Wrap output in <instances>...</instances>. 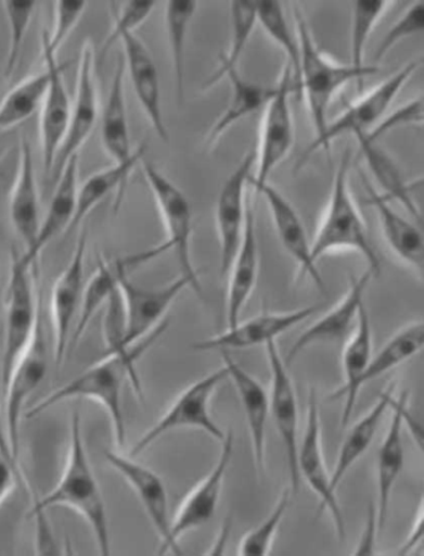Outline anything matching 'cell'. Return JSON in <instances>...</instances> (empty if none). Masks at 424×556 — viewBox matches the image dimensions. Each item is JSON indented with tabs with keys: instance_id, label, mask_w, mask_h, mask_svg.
Segmentation results:
<instances>
[{
	"instance_id": "obj_44",
	"label": "cell",
	"mask_w": 424,
	"mask_h": 556,
	"mask_svg": "<svg viewBox=\"0 0 424 556\" xmlns=\"http://www.w3.org/2000/svg\"><path fill=\"white\" fill-rule=\"evenodd\" d=\"M291 495V488H285L268 518L243 535L239 547L240 555L266 556L270 554L278 529L282 525L287 507H290Z\"/></svg>"
},
{
	"instance_id": "obj_51",
	"label": "cell",
	"mask_w": 424,
	"mask_h": 556,
	"mask_svg": "<svg viewBox=\"0 0 424 556\" xmlns=\"http://www.w3.org/2000/svg\"><path fill=\"white\" fill-rule=\"evenodd\" d=\"M378 533L376 509L370 505L369 517L364 525L363 533L360 538L358 546H356L355 555H372L375 554L376 534Z\"/></svg>"
},
{
	"instance_id": "obj_13",
	"label": "cell",
	"mask_w": 424,
	"mask_h": 556,
	"mask_svg": "<svg viewBox=\"0 0 424 556\" xmlns=\"http://www.w3.org/2000/svg\"><path fill=\"white\" fill-rule=\"evenodd\" d=\"M256 166V150L241 160L220 189L216 202V229L220 250V271L226 276L239 251L247 217L249 179Z\"/></svg>"
},
{
	"instance_id": "obj_6",
	"label": "cell",
	"mask_w": 424,
	"mask_h": 556,
	"mask_svg": "<svg viewBox=\"0 0 424 556\" xmlns=\"http://www.w3.org/2000/svg\"><path fill=\"white\" fill-rule=\"evenodd\" d=\"M420 65V61L404 65L391 77L381 81L378 86L347 106L341 115L335 117V121L329 122L324 134L319 139L312 140L310 147L304 151L299 167L307 164L308 160L318 151H330L333 141L344 135L358 137V135L369 134L375 129L406 84L419 71Z\"/></svg>"
},
{
	"instance_id": "obj_7",
	"label": "cell",
	"mask_w": 424,
	"mask_h": 556,
	"mask_svg": "<svg viewBox=\"0 0 424 556\" xmlns=\"http://www.w3.org/2000/svg\"><path fill=\"white\" fill-rule=\"evenodd\" d=\"M140 164L167 235V240L160 248L165 252L168 250L175 252L181 275L189 278L194 292L202 294L200 273L193 266L191 254L193 214L190 201L156 165L147 162L145 157Z\"/></svg>"
},
{
	"instance_id": "obj_37",
	"label": "cell",
	"mask_w": 424,
	"mask_h": 556,
	"mask_svg": "<svg viewBox=\"0 0 424 556\" xmlns=\"http://www.w3.org/2000/svg\"><path fill=\"white\" fill-rule=\"evenodd\" d=\"M424 343V324L422 319L407 324L398 330L391 339H389L383 348L372 355L367 369L360 378V390L363 386L369 384L404 364L422 351Z\"/></svg>"
},
{
	"instance_id": "obj_29",
	"label": "cell",
	"mask_w": 424,
	"mask_h": 556,
	"mask_svg": "<svg viewBox=\"0 0 424 556\" xmlns=\"http://www.w3.org/2000/svg\"><path fill=\"white\" fill-rule=\"evenodd\" d=\"M391 419L383 444H381L377 456V527L378 533L383 532L388 516L389 503L396 480L401 475L404 465V448L402 441V428L404 413L407 410V399H395L391 409Z\"/></svg>"
},
{
	"instance_id": "obj_30",
	"label": "cell",
	"mask_w": 424,
	"mask_h": 556,
	"mask_svg": "<svg viewBox=\"0 0 424 556\" xmlns=\"http://www.w3.org/2000/svg\"><path fill=\"white\" fill-rule=\"evenodd\" d=\"M125 65L124 59H118L112 86L101 116V142L105 153L113 160L114 164L130 162L140 153L143 146L132 148L130 125L127 121L126 96H125Z\"/></svg>"
},
{
	"instance_id": "obj_48",
	"label": "cell",
	"mask_w": 424,
	"mask_h": 556,
	"mask_svg": "<svg viewBox=\"0 0 424 556\" xmlns=\"http://www.w3.org/2000/svg\"><path fill=\"white\" fill-rule=\"evenodd\" d=\"M104 337L107 355L127 356L133 348H125V315L121 294L118 289L112 294L105 305Z\"/></svg>"
},
{
	"instance_id": "obj_1",
	"label": "cell",
	"mask_w": 424,
	"mask_h": 556,
	"mask_svg": "<svg viewBox=\"0 0 424 556\" xmlns=\"http://www.w3.org/2000/svg\"><path fill=\"white\" fill-rule=\"evenodd\" d=\"M166 325H160L146 340L134 345L130 355H106L98 364L82 370V372L59 387L31 407L25 417L31 419L50 408L72 400H89L100 404L106 410L112 422L117 446L126 442V426L123 410V387L127 378L130 379L133 390L142 395L141 382L136 370V364L154 343Z\"/></svg>"
},
{
	"instance_id": "obj_18",
	"label": "cell",
	"mask_w": 424,
	"mask_h": 556,
	"mask_svg": "<svg viewBox=\"0 0 424 556\" xmlns=\"http://www.w3.org/2000/svg\"><path fill=\"white\" fill-rule=\"evenodd\" d=\"M299 477L310 486V490L320 498V510H327L332 516L336 532L341 539L346 536L345 521L336 492L330 484V475L326 469L324 453L321 445V422L319 404L316 391H310L307 413V428L301 443L298 445L296 457Z\"/></svg>"
},
{
	"instance_id": "obj_8",
	"label": "cell",
	"mask_w": 424,
	"mask_h": 556,
	"mask_svg": "<svg viewBox=\"0 0 424 556\" xmlns=\"http://www.w3.org/2000/svg\"><path fill=\"white\" fill-rule=\"evenodd\" d=\"M226 367L219 368L193 382L171 403L157 422L140 437L130 451L131 457H138L154 445L160 438L176 429L193 428L208 433L218 442L224 441L226 434L210 416L209 403L218 386L226 381Z\"/></svg>"
},
{
	"instance_id": "obj_9",
	"label": "cell",
	"mask_w": 424,
	"mask_h": 556,
	"mask_svg": "<svg viewBox=\"0 0 424 556\" xmlns=\"http://www.w3.org/2000/svg\"><path fill=\"white\" fill-rule=\"evenodd\" d=\"M274 94L270 98L262 113L256 166L250 176V188L269 182L271 174L284 162L294 146V119L291 96L294 90L290 65L284 64Z\"/></svg>"
},
{
	"instance_id": "obj_25",
	"label": "cell",
	"mask_w": 424,
	"mask_h": 556,
	"mask_svg": "<svg viewBox=\"0 0 424 556\" xmlns=\"http://www.w3.org/2000/svg\"><path fill=\"white\" fill-rule=\"evenodd\" d=\"M256 229V214H254L253 202L249 198L241 245L227 273L228 328L239 325L242 311L256 289L260 264Z\"/></svg>"
},
{
	"instance_id": "obj_11",
	"label": "cell",
	"mask_w": 424,
	"mask_h": 556,
	"mask_svg": "<svg viewBox=\"0 0 424 556\" xmlns=\"http://www.w3.org/2000/svg\"><path fill=\"white\" fill-rule=\"evenodd\" d=\"M41 318L28 348L25 349L20 359L16 361L11 377L8 379L3 390L5 401V434L13 456L18 462L23 409L27 406L31 394L38 390V387L44 381L48 374V342Z\"/></svg>"
},
{
	"instance_id": "obj_36",
	"label": "cell",
	"mask_w": 424,
	"mask_h": 556,
	"mask_svg": "<svg viewBox=\"0 0 424 556\" xmlns=\"http://www.w3.org/2000/svg\"><path fill=\"white\" fill-rule=\"evenodd\" d=\"M355 139L360 146L373 179L377 181L381 189H384V195L389 201H397L421 224V208L412 197L413 184L406 181L393 157L378 147L377 141L369 139L367 135H358Z\"/></svg>"
},
{
	"instance_id": "obj_35",
	"label": "cell",
	"mask_w": 424,
	"mask_h": 556,
	"mask_svg": "<svg viewBox=\"0 0 424 556\" xmlns=\"http://www.w3.org/2000/svg\"><path fill=\"white\" fill-rule=\"evenodd\" d=\"M145 149L146 147L143 146L140 153L130 160V162L105 167L103 170L93 173L87 180L79 185L78 197H76L75 216L69 231L76 229V227L85 220V217H87L101 201L112 195L113 192H116L115 208L117 210L118 206H120L127 181H129L136 166L141 163L143 155H145Z\"/></svg>"
},
{
	"instance_id": "obj_12",
	"label": "cell",
	"mask_w": 424,
	"mask_h": 556,
	"mask_svg": "<svg viewBox=\"0 0 424 556\" xmlns=\"http://www.w3.org/2000/svg\"><path fill=\"white\" fill-rule=\"evenodd\" d=\"M187 288L192 289V285L182 275L155 289L142 288L125 275L118 285L125 315V348L131 349L154 333L163 325L160 321L169 307Z\"/></svg>"
},
{
	"instance_id": "obj_14",
	"label": "cell",
	"mask_w": 424,
	"mask_h": 556,
	"mask_svg": "<svg viewBox=\"0 0 424 556\" xmlns=\"http://www.w3.org/2000/svg\"><path fill=\"white\" fill-rule=\"evenodd\" d=\"M105 459L108 466L129 484L145 509L160 541L158 554L171 552L182 555L180 544L175 543L171 536V519L168 514V496L164 480L156 471L120 452L106 451Z\"/></svg>"
},
{
	"instance_id": "obj_32",
	"label": "cell",
	"mask_w": 424,
	"mask_h": 556,
	"mask_svg": "<svg viewBox=\"0 0 424 556\" xmlns=\"http://www.w3.org/2000/svg\"><path fill=\"white\" fill-rule=\"evenodd\" d=\"M145 257V254L141 252L139 255L115 260L112 263L99 258L95 274L85 283L78 323H76L72 334L70 348L81 340L91 319L95 317L101 307L106 305L107 300L118 289L121 278L129 275L130 268L145 264L147 261Z\"/></svg>"
},
{
	"instance_id": "obj_22",
	"label": "cell",
	"mask_w": 424,
	"mask_h": 556,
	"mask_svg": "<svg viewBox=\"0 0 424 556\" xmlns=\"http://www.w3.org/2000/svg\"><path fill=\"white\" fill-rule=\"evenodd\" d=\"M124 48L125 72L129 74L136 98L152 129L160 140L168 141L163 103H160V84L154 58L136 33H127L118 39Z\"/></svg>"
},
{
	"instance_id": "obj_27",
	"label": "cell",
	"mask_w": 424,
	"mask_h": 556,
	"mask_svg": "<svg viewBox=\"0 0 424 556\" xmlns=\"http://www.w3.org/2000/svg\"><path fill=\"white\" fill-rule=\"evenodd\" d=\"M20 149L18 168L10 199V218L25 250H29L36 242L41 222L39 191L28 138L22 139Z\"/></svg>"
},
{
	"instance_id": "obj_5",
	"label": "cell",
	"mask_w": 424,
	"mask_h": 556,
	"mask_svg": "<svg viewBox=\"0 0 424 556\" xmlns=\"http://www.w3.org/2000/svg\"><path fill=\"white\" fill-rule=\"evenodd\" d=\"M40 318L41 300L36 265L27 263L21 252L14 250L5 293V332L0 369L3 390L16 361L28 348Z\"/></svg>"
},
{
	"instance_id": "obj_52",
	"label": "cell",
	"mask_w": 424,
	"mask_h": 556,
	"mask_svg": "<svg viewBox=\"0 0 424 556\" xmlns=\"http://www.w3.org/2000/svg\"><path fill=\"white\" fill-rule=\"evenodd\" d=\"M423 539V504L421 503L417 517H415L411 534L406 539L397 555H409L422 543Z\"/></svg>"
},
{
	"instance_id": "obj_16",
	"label": "cell",
	"mask_w": 424,
	"mask_h": 556,
	"mask_svg": "<svg viewBox=\"0 0 424 556\" xmlns=\"http://www.w3.org/2000/svg\"><path fill=\"white\" fill-rule=\"evenodd\" d=\"M88 251L87 227L80 232L69 264L65 267L53 288L52 309L54 324V359L56 368L63 365L70 349L72 327L79 314L85 288V257Z\"/></svg>"
},
{
	"instance_id": "obj_19",
	"label": "cell",
	"mask_w": 424,
	"mask_h": 556,
	"mask_svg": "<svg viewBox=\"0 0 424 556\" xmlns=\"http://www.w3.org/2000/svg\"><path fill=\"white\" fill-rule=\"evenodd\" d=\"M320 306H308L287 312H261L260 315L240 321L239 325L227 328V331L208 340L194 343V351H228L245 350L256 345L267 344L275 341L279 336L291 331L299 326L305 319L310 318L319 312Z\"/></svg>"
},
{
	"instance_id": "obj_49",
	"label": "cell",
	"mask_w": 424,
	"mask_h": 556,
	"mask_svg": "<svg viewBox=\"0 0 424 556\" xmlns=\"http://www.w3.org/2000/svg\"><path fill=\"white\" fill-rule=\"evenodd\" d=\"M423 122V101L421 98L411 100L409 104L398 109L391 116L384 117L375 129H372L367 137L373 141H377L384 134L403 125H417Z\"/></svg>"
},
{
	"instance_id": "obj_15",
	"label": "cell",
	"mask_w": 424,
	"mask_h": 556,
	"mask_svg": "<svg viewBox=\"0 0 424 556\" xmlns=\"http://www.w3.org/2000/svg\"><path fill=\"white\" fill-rule=\"evenodd\" d=\"M265 348L271 376L269 412L273 416L277 431L284 446L287 469H290L291 476V491L298 493L301 482L298 466H296L299 445L298 401H296L294 384L290 372H287L285 361L280 355L277 342L270 341Z\"/></svg>"
},
{
	"instance_id": "obj_24",
	"label": "cell",
	"mask_w": 424,
	"mask_h": 556,
	"mask_svg": "<svg viewBox=\"0 0 424 556\" xmlns=\"http://www.w3.org/2000/svg\"><path fill=\"white\" fill-rule=\"evenodd\" d=\"M373 274L368 269L360 277L352 278L344 298L327 311L325 316L308 327V330H305L293 343L284 359L286 366L292 365L310 345L343 340L351 331L358 321L360 308L364 303V292H367Z\"/></svg>"
},
{
	"instance_id": "obj_33",
	"label": "cell",
	"mask_w": 424,
	"mask_h": 556,
	"mask_svg": "<svg viewBox=\"0 0 424 556\" xmlns=\"http://www.w3.org/2000/svg\"><path fill=\"white\" fill-rule=\"evenodd\" d=\"M226 79L231 84V97L222 114L210 126L205 139V147L208 150L216 148L233 125L258 112L259 109H265L274 94L275 87H265L245 79L240 71L228 73Z\"/></svg>"
},
{
	"instance_id": "obj_26",
	"label": "cell",
	"mask_w": 424,
	"mask_h": 556,
	"mask_svg": "<svg viewBox=\"0 0 424 556\" xmlns=\"http://www.w3.org/2000/svg\"><path fill=\"white\" fill-rule=\"evenodd\" d=\"M223 365L231 378L236 392H239L242 406L247 418L254 466L259 475H265L266 470V437L267 420L269 416V393L247 370L241 367L229 355L228 351H220Z\"/></svg>"
},
{
	"instance_id": "obj_53",
	"label": "cell",
	"mask_w": 424,
	"mask_h": 556,
	"mask_svg": "<svg viewBox=\"0 0 424 556\" xmlns=\"http://www.w3.org/2000/svg\"><path fill=\"white\" fill-rule=\"evenodd\" d=\"M0 446H2L7 456L10 457L15 463L16 466H20V462L16 460L15 457L13 456L10 442H8L5 431L2 428V420H0Z\"/></svg>"
},
{
	"instance_id": "obj_28",
	"label": "cell",
	"mask_w": 424,
	"mask_h": 556,
	"mask_svg": "<svg viewBox=\"0 0 424 556\" xmlns=\"http://www.w3.org/2000/svg\"><path fill=\"white\" fill-rule=\"evenodd\" d=\"M54 187L53 198L50 200L47 213L40 222L36 242L22 254L23 258L31 265H37L41 252L57 235L70 229L79 188V155L72 157L69 163L65 165L61 178Z\"/></svg>"
},
{
	"instance_id": "obj_47",
	"label": "cell",
	"mask_w": 424,
	"mask_h": 556,
	"mask_svg": "<svg viewBox=\"0 0 424 556\" xmlns=\"http://www.w3.org/2000/svg\"><path fill=\"white\" fill-rule=\"evenodd\" d=\"M87 2H56L54 8V25L53 31L46 30L42 33L41 41L52 52L57 55L64 47L65 41L69 39L73 30L78 27L85 11H87Z\"/></svg>"
},
{
	"instance_id": "obj_20",
	"label": "cell",
	"mask_w": 424,
	"mask_h": 556,
	"mask_svg": "<svg viewBox=\"0 0 424 556\" xmlns=\"http://www.w3.org/2000/svg\"><path fill=\"white\" fill-rule=\"evenodd\" d=\"M250 189L265 199L278 239L287 255L298 265L300 275L309 277L321 291H325V282L311 256V241H309L301 218L291 201L270 182Z\"/></svg>"
},
{
	"instance_id": "obj_31",
	"label": "cell",
	"mask_w": 424,
	"mask_h": 556,
	"mask_svg": "<svg viewBox=\"0 0 424 556\" xmlns=\"http://www.w3.org/2000/svg\"><path fill=\"white\" fill-rule=\"evenodd\" d=\"M372 357V328L367 306L360 308L358 321L343 352L344 384L333 395V401L344 399L342 426L349 425L356 402L361 392L359 381Z\"/></svg>"
},
{
	"instance_id": "obj_21",
	"label": "cell",
	"mask_w": 424,
	"mask_h": 556,
	"mask_svg": "<svg viewBox=\"0 0 424 556\" xmlns=\"http://www.w3.org/2000/svg\"><path fill=\"white\" fill-rule=\"evenodd\" d=\"M233 450L234 435L228 432L215 467L187 494L180 509L171 519V536L175 543L180 544L184 534L207 525L214 518L220 494H222L227 470L231 465Z\"/></svg>"
},
{
	"instance_id": "obj_3",
	"label": "cell",
	"mask_w": 424,
	"mask_h": 556,
	"mask_svg": "<svg viewBox=\"0 0 424 556\" xmlns=\"http://www.w3.org/2000/svg\"><path fill=\"white\" fill-rule=\"evenodd\" d=\"M294 20L300 50V70L296 91L303 92L307 101L310 122L316 132L313 140H316L326 129L329 108L338 92L352 81H358L359 88H362L364 78L376 74L378 67L375 65L358 71L350 64L335 62L334 59L321 52L299 8H294Z\"/></svg>"
},
{
	"instance_id": "obj_41",
	"label": "cell",
	"mask_w": 424,
	"mask_h": 556,
	"mask_svg": "<svg viewBox=\"0 0 424 556\" xmlns=\"http://www.w3.org/2000/svg\"><path fill=\"white\" fill-rule=\"evenodd\" d=\"M258 24L268 38L282 50L286 65H290L293 77V88L296 90L300 70V50L295 30L287 24L283 5L280 2H257Z\"/></svg>"
},
{
	"instance_id": "obj_45",
	"label": "cell",
	"mask_w": 424,
	"mask_h": 556,
	"mask_svg": "<svg viewBox=\"0 0 424 556\" xmlns=\"http://www.w3.org/2000/svg\"><path fill=\"white\" fill-rule=\"evenodd\" d=\"M155 2H125L110 3V15H112L113 30L107 37L103 52L107 53L108 49L120 39L124 34L134 33L136 29L145 23L149 16L154 12Z\"/></svg>"
},
{
	"instance_id": "obj_2",
	"label": "cell",
	"mask_w": 424,
	"mask_h": 556,
	"mask_svg": "<svg viewBox=\"0 0 424 556\" xmlns=\"http://www.w3.org/2000/svg\"><path fill=\"white\" fill-rule=\"evenodd\" d=\"M54 507H65L78 513L90 527L99 554H112L106 505L83 443L78 412L72 416L69 452L62 478L52 492L34 502L29 517L42 516Z\"/></svg>"
},
{
	"instance_id": "obj_23",
	"label": "cell",
	"mask_w": 424,
	"mask_h": 556,
	"mask_svg": "<svg viewBox=\"0 0 424 556\" xmlns=\"http://www.w3.org/2000/svg\"><path fill=\"white\" fill-rule=\"evenodd\" d=\"M363 187L369 192V202L378 217L381 233L393 255L417 276L424 274V242L417 225L403 217L391 205L383 192L375 190L362 175Z\"/></svg>"
},
{
	"instance_id": "obj_46",
	"label": "cell",
	"mask_w": 424,
	"mask_h": 556,
	"mask_svg": "<svg viewBox=\"0 0 424 556\" xmlns=\"http://www.w3.org/2000/svg\"><path fill=\"white\" fill-rule=\"evenodd\" d=\"M423 30L424 3L415 2L407 8V11L387 30L383 40L380 41L373 61L375 63L383 61L397 45H400L406 39L419 36Z\"/></svg>"
},
{
	"instance_id": "obj_42",
	"label": "cell",
	"mask_w": 424,
	"mask_h": 556,
	"mask_svg": "<svg viewBox=\"0 0 424 556\" xmlns=\"http://www.w3.org/2000/svg\"><path fill=\"white\" fill-rule=\"evenodd\" d=\"M391 5V2H378V0L352 3L349 64L355 70H368L369 65L364 64V52H367L369 40Z\"/></svg>"
},
{
	"instance_id": "obj_43",
	"label": "cell",
	"mask_w": 424,
	"mask_h": 556,
	"mask_svg": "<svg viewBox=\"0 0 424 556\" xmlns=\"http://www.w3.org/2000/svg\"><path fill=\"white\" fill-rule=\"evenodd\" d=\"M2 5L8 29H10V45H8L3 77L5 80H10L20 65L24 39L27 36L34 14L37 12L38 3L8 0Z\"/></svg>"
},
{
	"instance_id": "obj_38",
	"label": "cell",
	"mask_w": 424,
	"mask_h": 556,
	"mask_svg": "<svg viewBox=\"0 0 424 556\" xmlns=\"http://www.w3.org/2000/svg\"><path fill=\"white\" fill-rule=\"evenodd\" d=\"M197 8L198 3L191 0H172L165 8V28L178 103H182L184 97L187 38Z\"/></svg>"
},
{
	"instance_id": "obj_39",
	"label": "cell",
	"mask_w": 424,
	"mask_h": 556,
	"mask_svg": "<svg viewBox=\"0 0 424 556\" xmlns=\"http://www.w3.org/2000/svg\"><path fill=\"white\" fill-rule=\"evenodd\" d=\"M257 24V2L231 3V40L227 53L219 59L217 71L203 84V90L216 87L228 73L240 71L241 59Z\"/></svg>"
},
{
	"instance_id": "obj_40",
	"label": "cell",
	"mask_w": 424,
	"mask_h": 556,
	"mask_svg": "<svg viewBox=\"0 0 424 556\" xmlns=\"http://www.w3.org/2000/svg\"><path fill=\"white\" fill-rule=\"evenodd\" d=\"M49 80L46 70L30 75L8 92L0 101V131L14 128L38 111L44 100Z\"/></svg>"
},
{
	"instance_id": "obj_10",
	"label": "cell",
	"mask_w": 424,
	"mask_h": 556,
	"mask_svg": "<svg viewBox=\"0 0 424 556\" xmlns=\"http://www.w3.org/2000/svg\"><path fill=\"white\" fill-rule=\"evenodd\" d=\"M99 119V89L97 79L95 48L90 40L81 48L75 99L72 105L69 126L61 149L57 151L48 182L55 185L69 160L79 155Z\"/></svg>"
},
{
	"instance_id": "obj_34",
	"label": "cell",
	"mask_w": 424,
	"mask_h": 556,
	"mask_svg": "<svg viewBox=\"0 0 424 556\" xmlns=\"http://www.w3.org/2000/svg\"><path fill=\"white\" fill-rule=\"evenodd\" d=\"M396 383H391L381 393L378 401L367 415L361 417L345 437L341 452L336 460L333 473L330 475V484L336 492L337 486L342 484L343 479L349 473L356 462H358L370 448V445L377 433V429L386 412L391 409L395 395Z\"/></svg>"
},
{
	"instance_id": "obj_50",
	"label": "cell",
	"mask_w": 424,
	"mask_h": 556,
	"mask_svg": "<svg viewBox=\"0 0 424 556\" xmlns=\"http://www.w3.org/2000/svg\"><path fill=\"white\" fill-rule=\"evenodd\" d=\"M16 484H22L25 491H29L27 479L23 476L22 468L7 456L0 446V505L11 494Z\"/></svg>"
},
{
	"instance_id": "obj_4",
	"label": "cell",
	"mask_w": 424,
	"mask_h": 556,
	"mask_svg": "<svg viewBox=\"0 0 424 556\" xmlns=\"http://www.w3.org/2000/svg\"><path fill=\"white\" fill-rule=\"evenodd\" d=\"M351 159V150L347 148L336 168L332 192L316 238L311 241V256L318 263L319 258L334 252H356L368 261L373 276H377L381 269L380 258L350 190Z\"/></svg>"
},
{
	"instance_id": "obj_17",
	"label": "cell",
	"mask_w": 424,
	"mask_h": 556,
	"mask_svg": "<svg viewBox=\"0 0 424 556\" xmlns=\"http://www.w3.org/2000/svg\"><path fill=\"white\" fill-rule=\"evenodd\" d=\"M41 54L50 77L48 90L40 106L39 122L42 166L48 180L69 126L73 101L64 80V66L59 63L57 55L42 41Z\"/></svg>"
}]
</instances>
